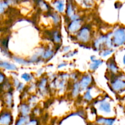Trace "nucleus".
Wrapping results in <instances>:
<instances>
[{"label": "nucleus", "instance_id": "1", "mask_svg": "<svg viewBox=\"0 0 125 125\" xmlns=\"http://www.w3.org/2000/svg\"><path fill=\"white\" fill-rule=\"evenodd\" d=\"M113 42L117 46L124 45L125 43V30L120 28L115 31L114 34Z\"/></svg>", "mask_w": 125, "mask_h": 125}, {"label": "nucleus", "instance_id": "2", "mask_svg": "<svg viewBox=\"0 0 125 125\" xmlns=\"http://www.w3.org/2000/svg\"><path fill=\"white\" fill-rule=\"evenodd\" d=\"M90 37V31L87 28L82 29L78 35V39L83 42H86L89 41Z\"/></svg>", "mask_w": 125, "mask_h": 125}, {"label": "nucleus", "instance_id": "3", "mask_svg": "<svg viewBox=\"0 0 125 125\" xmlns=\"http://www.w3.org/2000/svg\"><path fill=\"white\" fill-rule=\"evenodd\" d=\"M112 89L115 91H120L125 89V80L117 79L112 83Z\"/></svg>", "mask_w": 125, "mask_h": 125}, {"label": "nucleus", "instance_id": "4", "mask_svg": "<svg viewBox=\"0 0 125 125\" xmlns=\"http://www.w3.org/2000/svg\"><path fill=\"white\" fill-rule=\"evenodd\" d=\"M12 122V117L9 113H5L0 117V125H10Z\"/></svg>", "mask_w": 125, "mask_h": 125}, {"label": "nucleus", "instance_id": "5", "mask_svg": "<svg viewBox=\"0 0 125 125\" xmlns=\"http://www.w3.org/2000/svg\"><path fill=\"white\" fill-rule=\"evenodd\" d=\"M115 122L114 118H105L103 117H100L96 120V123L100 125H113Z\"/></svg>", "mask_w": 125, "mask_h": 125}, {"label": "nucleus", "instance_id": "6", "mask_svg": "<svg viewBox=\"0 0 125 125\" xmlns=\"http://www.w3.org/2000/svg\"><path fill=\"white\" fill-rule=\"evenodd\" d=\"M81 26V24L80 20H74L73 22H72V23L70 24L68 29H69L70 31L74 32L79 30Z\"/></svg>", "mask_w": 125, "mask_h": 125}, {"label": "nucleus", "instance_id": "7", "mask_svg": "<svg viewBox=\"0 0 125 125\" xmlns=\"http://www.w3.org/2000/svg\"><path fill=\"white\" fill-rule=\"evenodd\" d=\"M91 81H92V78L91 77L89 76H85L83 77V79H81L80 83L81 87L83 89H84L86 87H87L88 85L90 84Z\"/></svg>", "mask_w": 125, "mask_h": 125}, {"label": "nucleus", "instance_id": "8", "mask_svg": "<svg viewBox=\"0 0 125 125\" xmlns=\"http://www.w3.org/2000/svg\"><path fill=\"white\" fill-rule=\"evenodd\" d=\"M100 111H103V112H106V113H109L111 111V105L108 102L106 101H103L100 104Z\"/></svg>", "mask_w": 125, "mask_h": 125}, {"label": "nucleus", "instance_id": "9", "mask_svg": "<svg viewBox=\"0 0 125 125\" xmlns=\"http://www.w3.org/2000/svg\"><path fill=\"white\" fill-rule=\"evenodd\" d=\"M0 67H3L7 70H15L17 69V67L15 65L12 63H8L7 62H4L0 60Z\"/></svg>", "mask_w": 125, "mask_h": 125}, {"label": "nucleus", "instance_id": "10", "mask_svg": "<svg viewBox=\"0 0 125 125\" xmlns=\"http://www.w3.org/2000/svg\"><path fill=\"white\" fill-rule=\"evenodd\" d=\"M55 6L57 10L60 12H62L64 10V5L62 1H56Z\"/></svg>", "mask_w": 125, "mask_h": 125}, {"label": "nucleus", "instance_id": "11", "mask_svg": "<svg viewBox=\"0 0 125 125\" xmlns=\"http://www.w3.org/2000/svg\"><path fill=\"white\" fill-rule=\"evenodd\" d=\"M102 61H100V60H96V61H94V63L91 64L90 67V69L92 70H95L102 63Z\"/></svg>", "mask_w": 125, "mask_h": 125}, {"label": "nucleus", "instance_id": "12", "mask_svg": "<svg viewBox=\"0 0 125 125\" xmlns=\"http://www.w3.org/2000/svg\"><path fill=\"white\" fill-rule=\"evenodd\" d=\"M108 68L113 73H117L118 72V67H117L114 62H111V63H109Z\"/></svg>", "mask_w": 125, "mask_h": 125}, {"label": "nucleus", "instance_id": "13", "mask_svg": "<svg viewBox=\"0 0 125 125\" xmlns=\"http://www.w3.org/2000/svg\"><path fill=\"white\" fill-rule=\"evenodd\" d=\"M27 123H28V118L23 117L20 118L15 125H26Z\"/></svg>", "mask_w": 125, "mask_h": 125}, {"label": "nucleus", "instance_id": "14", "mask_svg": "<svg viewBox=\"0 0 125 125\" xmlns=\"http://www.w3.org/2000/svg\"><path fill=\"white\" fill-rule=\"evenodd\" d=\"M21 112L24 115H26L29 113V107L26 105H23L22 107H21Z\"/></svg>", "mask_w": 125, "mask_h": 125}, {"label": "nucleus", "instance_id": "15", "mask_svg": "<svg viewBox=\"0 0 125 125\" xmlns=\"http://www.w3.org/2000/svg\"><path fill=\"white\" fill-rule=\"evenodd\" d=\"M67 13L68 16H72L73 15V10L72 6L71 4H68L67 6Z\"/></svg>", "mask_w": 125, "mask_h": 125}, {"label": "nucleus", "instance_id": "16", "mask_svg": "<svg viewBox=\"0 0 125 125\" xmlns=\"http://www.w3.org/2000/svg\"><path fill=\"white\" fill-rule=\"evenodd\" d=\"M79 84H76L74 86V89H73V94L74 96H76L79 93Z\"/></svg>", "mask_w": 125, "mask_h": 125}, {"label": "nucleus", "instance_id": "17", "mask_svg": "<svg viewBox=\"0 0 125 125\" xmlns=\"http://www.w3.org/2000/svg\"><path fill=\"white\" fill-rule=\"evenodd\" d=\"M22 78L23 79H24L26 81H29L31 80V76L29 75V74H27V73H24L22 75Z\"/></svg>", "mask_w": 125, "mask_h": 125}, {"label": "nucleus", "instance_id": "18", "mask_svg": "<svg viewBox=\"0 0 125 125\" xmlns=\"http://www.w3.org/2000/svg\"><path fill=\"white\" fill-rule=\"evenodd\" d=\"M52 53H53V52H52V51H46V52H45V53H44L43 57H44V58H45V59L48 58V57H50V56H52Z\"/></svg>", "mask_w": 125, "mask_h": 125}, {"label": "nucleus", "instance_id": "19", "mask_svg": "<svg viewBox=\"0 0 125 125\" xmlns=\"http://www.w3.org/2000/svg\"><path fill=\"white\" fill-rule=\"evenodd\" d=\"M6 99H7V103L9 105H10L11 104H12V95H10V94H7V96H6Z\"/></svg>", "mask_w": 125, "mask_h": 125}, {"label": "nucleus", "instance_id": "20", "mask_svg": "<svg viewBox=\"0 0 125 125\" xmlns=\"http://www.w3.org/2000/svg\"><path fill=\"white\" fill-rule=\"evenodd\" d=\"M112 52H113V50H106L102 52V56H107V55H109V54H110L112 53Z\"/></svg>", "mask_w": 125, "mask_h": 125}, {"label": "nucleus", "instance_id": "21", "mask_svg": "<svg viewBox=\"0 0 125 125\" xmlns=\"http://www.w3.org/2000/svg\"><path fill=\"white\" fill-rule=\"evenodd\" d=\"M84 98H85V100H88V101H90V100H92V96L90 95V94L89 92H87L85 93V94L84 95Z\"/></svg>", "mask_w": 125, "mask_h": 125}, {"label": "nucleus", "instance_id": "22", "mask_svg": "<svg viewBox=\"0 0 125 125\" xmlns=\"http://www.w3.org/2000/svg\"><path fill=\"white\" fill-rule=\"evenodd\" d=\"M15 60L16 61V62H18L20 63H21V64H26L27 62H26L25 61H24L23 59H20V58H15Z\"/></svg>", "mask_w": 125, "mask_h": 125}, {"label": "nucleus", "instance_id": "23", "mask_svg": "<svg viewBox=\"0 0 125 125\" xmlns=\"http://www.w3.org/2000/svg\"><path fill=\"white\" fill-rule=\"evenodd\" d=\"M5 6H6V4L0 2V13H2L4 11Z\"/></svg>", "mask_w": 125, "mask_h": 125}, {"label": "nucleus", "instance_id": "24", "mask_svg": "<svg viewBox=\"0 0 125 125\" xmlns=\"http://www.w3.org/2000/svg\"><path fill=\"white\" fill-rule=\"evenodd\" d=\"M54 40H56V42H61V38H60L59 37V35L58 34H57V32H56V34H54Z\"/></svg>", "mask_w": 125, "mask_h": 125}, {"label": "nucleus", "instance_id": "25", "mask_svg": "<svg viewBox=\"0 0 125 125\" xmlns=\"http://www.w3.org/2000/svg\"><path fill=\"white\" fill-rule=\"evenodd\" d=\"M26 125H37V121L35 120H31L30 122H28Z\"/></svg>", "mask_w": 125, "mask_h": 125}, {"label": "nucleus", "instance_id": "26", "mask_svg": "<svg viewBox=\"0 0 125 125\" xmlns=\"http://www.w3.org/2000/svg\"><path fill=\"white\" fill-rule=\"evenodd\" d=\"M4 76L2 73H0V83H2L4 81Z\"/></svg>", "mask_w": 125, "mask_h": 125}, {"label": "nucleus", "instance_id": "27", "mask_svg": "<svg viewBox=\"0 0 125 125\" xmlns=\"http://www.w3.org/2000/svg\"><path fill=\"white\" fill-rule=\"evenodd\" d=\"M123 63H124V64L125 65V54L124 57H123Z\"/></svg>", "mask_w": 125, "mask_h": 125}, {"label": "nucleus", "instance_id": "28", "mask_svg": "<svg viewBox=\"0 0 125 125\" xmlns=\"http://www.w3.org/2000/svg\"></svg>", "mask_w": 125, "mask_h": 125}]
</instances>
